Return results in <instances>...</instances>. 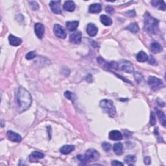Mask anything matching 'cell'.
Segmentation results:
<instances>
[{"label": "cell", "mask_w": 166, "mask_h": 166, "mask_svg": "<svg viewBox=\"0 0 166 166\" xmlns=\"http://www.w3.org/2000/svg\"><path fill=\"white\" fill-rule=\"evenodd\" d=\"M63 9L68 12H73L75 9V4L73 1H66L63 5Z\"/></svg>", "instance_id": "cell-17"}, {"label": "cell", "mask_w": 166, "mask_h": 166, "mask_svg": "<svg viewBox=\"0 0 166 166\" xmlns=\"http://www.w3.org/2000/svg\"><path fill=\"white\" fill-rule=\"evenodd\" d=\"M156 123V116H155V114L154 112L151 113V116H150V125L151 126H154Z\"/></svg>", "instance_id": "cell-30"}, {"label": "cell", "mask_w": 166, "mask_h": 166, "mask_svg": "<svg viewBox=\"0 0 166 166\" xmlns=\"http://www.w3.org/2000/svg\"><path fill=\"white\" fill-rule=\"evenodd\" d=\"M7 136L9 140L12 141L13 142L20 143L21 142V140H22V138H21L19 134L14 132L12 131H9L7 132Z\"/></svg>", "instance_id": "cell-10"}, {"label": "cell", "mask_w": 166, "mask_h": 166, "mask_svg": "<svg viewBox=\"0 0 166 166\" xmlns=\"http://www.w3.org/2000/svg\"><path fill=\"white\" fill-rule=\"evenodd\" d=\"M16 100L20 112L26 110L30 107L32 103V97L26 89L20 87L16 94Z\"/></svg>", "instance_id": "cell-1"}, {"label": "cell", "mask_w": 166, "mask_h": 166, "mask_svg": "<svg viewBox=\"0 0 166 166\" xmlns=\"http://www.w3.org/2000/svg\"><path fill=\"white\" fill-rule=\"evenodd\" d=\"M102 147L103 149L106 151V152H109V151H110L111 148H112V145L109 143L107 142H103L102 143Z\"/></svg>", "instance_id": "cell-31"}, {"label": "cell", "mask_w": 166, "mask_h": 166, "mask_svg": "<svg viewBox=\"0 0 166 166\" xmlns=\"http://www.w3.org/2000/svg\"><path fill=\"white\" fill-rule=\"evenodd\" d=\"M45 28L44 25L41 23H37L35 24V32L37 37L41 39L43 38V36L44 35Z\"/></svg>", "instance_id": "cell-11"}, {"label": "cell", "mask_w": 166, "mask_h": 166, "mask_svg": "<svg viewBox=\"0 0 166 166\" xmlns=\"http://www.w3.org/2000/svg\"><path fill=\"white\" fill-rule=\"evenodd\" d=\"M136 59L140 62H145L149 60V57L147 54L144 51H140L136 56Z\"/></svg>", "instance_id": "cell-23"}, {"label": "cell", "mask_w": 166, "mask_h": 166, "mask_svg": "<svg viewBox=\"0 0 166 166\" xmlns=\"http://www.w3.org/2000/svg\"><path fill=\"white\" fill-rule=\"evenodd\" d=\"M148 85L153 91H156L164 86V83L161 79L155 77H149L147 81Z\"/></svg>", "instance_id": "cell-5"}, {"label": "cell", "mask_w": 166, "mask_h": 166, "mask_svg": "<svg viewBox=\"0 0 166 166\" xmlns=\"http://www.w3.org/2000/svg\"><path fill=\"white\" fill-rule=\"evenodd\" d=\"M151 3L154 7H156L158 9L163 10V11L165 10V3L164 1H157V0H154V1H152Z\"/></svg>", "instance_id": "cell-19"}, {"label": "cell", "mask_w": 166, "mask_h": 166, "mask_svg": "<svg viewBox=\"0 0 166 166\" xmlns=\"http://www.w3.org/2000/svg\"><path fill=\"white\" fill-rule=\"evenodd\" d=\"M123 144L120 142L114 144L113 147L114 152L118 155H121L123 153Z\"/></svg>", "instance_id": "cell-26"}, {"label": "cell", "mask_w": 166, "mask_h": 166, "mask_svg": "<svg viewBox=\"0 0 166 166\" xmlns=\"http://www.w3.org/2000/svg\"><path fill=\"white\" fill-rule=\"evenodd\" d=\"M64 95L67 99L71 100L72 97H73V93H72L70 92H69V91H66V92H65V93H64Z\"/></svg>", "instance_id": "cell-33"}, {"label": "cell", "mask_w": 166, "mask_h": 166, "mask_svg": "<svg viewBox=\"0 0 166 166\" xmlns=\"http://www.w3.org/2000/svg\"><path fill=\"white\" fill-rule=\"evenodd\" d=\"M111 165L113 166H118V165H123V164L121 163V162H119L118 160H114L112 162Z\"/></svg>", "instance_id": "cell-34"}, {"label": "cell", "mask_w": 166, "mask_h": 166, "mask_svg": "<svg viewBox=\"0 0 166 166\" xmlns=\"http://www.w3.org/2000/svg\"><path fill=\"white\" fill-rule=\"evenodd\" d=\"M125 14L129 17H134L136 16V12L134 10H128L127 12H125Z\"/></svg>", "instance_id": "cell-32"}, {"label": "cell", "mask_w": 166, "mask_h": 166, "mask_svg": "<svg viewBox=\"0 0 166 166\" xmlns=\"http://www.w3.org/2000/svg\"><path fill=\"white\" fill-rule=\"evenodd\" d=\"M149 62V64H151V65H154V66H155V65H157L156 61L155 60V59H154V58H153V57H151H151H150Z\"/></svg>", "instance_id": "cell-36"}, {"label": "cell", "mask_w": 166, "mask_h": 166, "mask_svg": "<svg viewBox=\"0 0 166 166\" xmlns=\"http://www.w3.org/2000/svg\"><path fill=\"white\" fill-rule=\"evenodd\" d=\"M159 21L154 18L149 12L145 14L144 29L149 34H156L158 31Z\"/></svg>", "instance_id": "cell-2"}, {"label": "cell", "mask_w": 166, "mask_h": 166, "mask_svg": "<svg viewBox=\"0 0 166 166\" xmlns=\"http://www.w3.org/2000/svg\"><path fill=\"white\" fill-rule=\"evenodd\" d=\"M88 10L90 13H99L102 10V6L99 3H93L90 5Z\"/></svg>", "instance_id": "cell-16"}, {"label": "cell", "mask_w": 166, "mask_h": 166, "mask_svg": "<svg viewBox=\"0 0 166 166\" xmlns=\"http://www.w3.org/2000/svg\"><path fill=\"white\" fill-rule=\"evenodd\" d=\"M49 7L52 12L57 14L62 13V8H61L60 1H51L49 3Z\"/></svg>", "instance_id": "cell-9"}, {"label": "cell", "mask_w": 166, "mask_h": 166, "mask_svg": "<svg viewBox=\"0 0 166 166\" xmlns=\"http://www.w3.org/2000/svg\"><path fill=\"white\" fill-rule=\"evenodd\" d=\"M100 20L101 22L105 26H110L112 24V20L110 18L109 16L104 15V14H102L100 16Z\"/></svg>", "instance_id": "cell-22"}, {"label": "cell", "mask_w": 166, "mask_h": 166, "mask_svg": "<svg viewBox=\"0 0 166 166\" xmlns=\"http://www.w3.org/2000/svg\"><path fill=\"white\" fill-rule=\"evenodd\" d=\"M100 107L103 110L109 114L110 117H114L116 114V110L114 103L110 99H103L100 101Z\"/></svg>", "instance_id": "cell-4"}, {"label": "cell", "mask_w": 166, "mask_h": 166, "mask_svg": "<svg viewBox=\"0 0 166 166\" xmlns=\"http://www.w3.org/2000/svg\"><path fill=\"white\" fill-rule=\"evenodd\" d=\"M53 31L54 33L56 35V37H57L58 38H62V39H64L66 38V32L65 31V30L64 29V28L60 26L59 24H55L54 26V28H53Z\"/></svg>", "instance_id": "cell-8"}, {"label": "cell", "mask_w": 166, "mask_h": 166, "mask_svg": "<svg viewBox=\"0 0 166 166\" xmlns=\"http://www.w3.org/2000/svg\"><path fill=\"white\" fill-rule=\"evenodd\" d=\"M118 69L123 71L127 73H132L134 72V67L131 62L128 60H122L120 62L118 63Z\"/></svg>", "instance_id": "cell-6"}, {"label": "cell", "mask_w": 166, "mask_h": 166, "mask_svg": "<svg viewBox=\"0 0 166 166\" xmlns=\"http://www.w3.org/2000/svg\"><path fill=\"white\" fill-rule=\"evenodd\" d=\"M151 162V158L149 156H147L145 158H144V163H145L146 165H149Z\"/></svg>", "instance_id": "cell-37"}, {"label": "cell", "mask_w": 166, "mask_h": 166, "mask_svg": "<svg viewBox=\"0 0 166 166\" xmlns=\"http://www.w3.org/2000/svg\"><path fill=\"white\" fill-rule=\"evenodd\" d=\"M9 44L12 46H18L22 43V40L12 35H10L9 37Z\"/></svg>", "instance_id": "cell-15"}, {"label": "cell", "mask_w": 166, "mask_h": 166, "mask_svg": "<svg viewBox=\"0 0 166 166\" xmlns=\"http://www.w3.org/2000/svg\"><path fill=\"white\" fill-rule=\"evenodd\" d=\"M124 161L128 165H133L136 162V157L134 155H127V156L125 157Z\"/></svg>", "instance_id": "cell-25"}, {"label": "cell", "mask_w": 166, "mask_h": 166, "mask_svg": "<svg viewBox=\"0 0 166 166\" xmlns=\"http://www.w3.org/2000/svg\"><path fill=\"white\" fill-rule=\"evenodd\" d=\"M156 114L158 115V119L160 120V121L162 123V125L164 126V127H165L166 125V118H165V115L164 114V113L163 112L159 110H156Z\"/></svg>", "instance_id": "cell-27"}, {"label": "cell", "mask_w": 166, "mask_h": 166, "mask_svg": "<svg viewBox=\"0 0 166 166\" xmlns=\"http://www.w3.org/2000/svg\"><path fill=\"white\" fill-rule=\"evenodd\" d=\"M75 150V146L72 145H65L60 147V152L62 154H68Z\"/></svg>", "instance_id": "cell-18"}, {"label": "cell", "mask_w": 166, "mask_h": 166, "mask_svg": "<svg viewBox=\"0 0 166 166\" xmlns=\"http://www.w3.org/2000/svg\"><path fill=\"white\" fill-rule=\"evenodd\" d=\"M29 3L30 7L33 10H38L39 9V5L37 1H29Z\"/></svg>", "instance_id": "cell-28"}, {"label": "cell", "mask_w": 166, "mask_h": 166, "mask_svg": "<svg viewBox=\"0 0 166 166\" xmlns=\"http://www.w3.org/2000/svg\"><path fill=\"white\" fill-rule=\"evenodd\" d=\"M99 153L95 149H89L86 151L84 154L77 155V159L80 161L83 165L87 164L89 162L97 161L99 158Z\"/></svg>", "instance_id": "cell-3"}, {"label": "cell", "mask_w": 166, "mask_h": 166, "mask_svg": "<svg viewBox=\"0 0 166 166\" xmlns=\"http://www.w3.org/2000/svg\"><path fill=\"white\" fill-rule=\"evenodd\" d=\"M90 42H92V40H90ZM92 46L94 47V48H97V44H96V43L93 41V42H92Z\"/></svg>", "instance_id": "cell-38"}, {"label": "cell", "mask_w": 166, "mask_h": 166, "mask_svg": "<svg viewBox=\"0 0 166 166\" xmlns=\"http://www.w3.org/2000/svg\"><path fill=\"white\" fill-rule=\"evenodd\" d=\"M163 49L160 44H158L156 42H153L151 43V51H152L153 53L156 54L161 52Z\"/></svg>", "instance_id": "cell-20"}, {"label": "cell", "mask_w": 166, "mask_h": 166, "mask_svg": "<svg viewBox=\"0 0 166 166\" xmlns=\"http://www.w3.org/2000/svg\"><path fill=\"white\" fill-rule=\"evenodd\" d=\"M36 56H37V54H36L35 51H32L29 52L26 55V58L27 60H32V59H35V58L36 57Z\"/></svg>", "instance_id": "cell-29"}, {"label": "cell", "mask_w": 166, "mask_h": 166, "mask_svg": "<svg viewBox=\"0 0 166 166\" xmlns=\"http://www.w3.org/2000/svg\"><path fill=\"white\" fill-rule=\"evenodd\" d=\"M106 11L107 13H109V14H112L114 12V9L113 7L109 6L106 8Z\"/></svg>", "instance_id": "cell-35"}, {"label": "cell", "mask_w": 166, "mask_h": 166, "mask_svg": "<svg viewBox=\"0 0 166 166\" xmlns=\"http://www.w3.org/2000/svg\"><path fill=\"white\" fill-rule=\"evenodd\" d=\"M109 138L112 141H120L123 139V134L121 132L114 130L109 133Z\"/></svg>", "instance_id": "cell-13"}, {"label": "cell", "mask_w": 166, "mask_h": 166, "mask_svg": "<svg viewBox=\"0 0 166 166\" xmlns=\"http://www.w3.org/2000/svg\"><path fill=\"white\" fill-rule=\"evenodd\" d=\"M79 21H77V20L71 21H67L66 27L68 30L73 32L74 31H76L77 28L79 26Z\"/></svg>", "instance_id": "cell-21"}, {"label": "cell", "mask_w": 166, "mask_h": 166, "mask_svg": "<svg viewBox=\"0 0 166 166\" xmlns=\"http://www.w3.org/2000/svg\"><path fill=\"white\" fill-rule=\"evenodd\" d=\"M45 156V155L44 153H42L41 152H39V151H33V152L31 153L29 156L30 162H37L38 159H42V158H44Z\"/></svg>", "instance_id": "cell-14"}, {"label": "cell", "mask_w": 166, "mask_h": 166, "mask_svg": "<svg viewBox=\"0 0 166 166\" xmlns=\"http://www.w3.org/2000/svg\"><path fill=\"white\" fill-rule=\"evenodd\" d=\"M86 32L88 35L91 37H93L96 36L98 32V28L95 26V24L90 23L88 24L87 27H86Z\"/></svg>", "instance_id": "cell-12"}, {"label": "cell", "mask_w": 166, "mask_h": 166, "mask_svg": "<svg viewBox=\"0 0 166 166\" xmlns=\"http://www.w3.org/2000/svg\"><path fill=\"white\" fill-rule=\"evenodd\" d=\"M82 33L79 31H74L71 32L70 35V41L72 44H79L81 42Z\"/></svg>", "instance_id": "cell-7"}, {"label": "cell", "mask_w": 166, "mask_h": 166, "mask_svg": "<svg viewBox=\"0 0 166 166\" xmlns=\"http://www.w3.org/2000/svg\"><path fill=\"white\" fill-rule=\"evenodd\" d=\"M125 29L131 31L132 33H137L139 31L140 28L138 24L136 22H133L129 24L127 27H125Z\"/></svg>", "instance_id": "cell-24"}]
</instances>
